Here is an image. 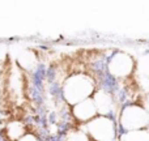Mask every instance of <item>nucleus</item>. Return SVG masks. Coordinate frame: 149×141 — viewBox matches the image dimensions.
<instances>
[{
	"label": "nucleus",
	"mask_w": 149,
	"mask_h": 141,
	"mask_svg": "<svg viewBox=\"0 0 149 141\" xmlns=\"http://www.w3.org/2000/svg\"><path fill=\"white\" fill-rule=\"evenodd\" d=\"M94 90V84L88 76L76 74L72 76L64 85V97L68 103L77 105L88 99Z\"/></svg>",
	"instance_id": "f257e3e1"
},
{
	"label": "nucleus",
	"mask_w": 149,
	"mask_h": 141,
	"mask_svg": "<svg viewBox=\"0 0 149 141\" xmlns=\"http://www.w3.org/2000/svg\"><path fill=\"white\" fill-rule=\"evenodd\" d=\"M149 126V114L144 107L130 103L123 107L119 118V127L124 132L147 129Z\"/></svg>",
	"instance_id": "f03ea898"
},
{
	"label": "nucleus",
	"mask_w": 149,
	"mask_h": 141,
	"mask_svg": "<svg viewBox=\"0 0 149 141\" xmlns=\"http://www.w3.org/2000/svg\"><path fill=\"white\" fill-rule=\"evenodd\" d=\"M90 137L95 141H114L116 137V126L107 116H98L86 124Z\"/></svg>",
	"instance_id": "7ed1b4c3"
},
{
	"label": "nucleus",
	"mask_w": 149,
	"mask_h": 141,
	"mask_svg": "<svg viewBox=\"0 0 149 141\" xmlns=\"http://www.w3.org/2000/svg\"><path fill=\"white\" fill-rule=\"evenodd\" d=\"M107 68L111 76L122 78V77H127L132 73L135 68V63L130 55L124 54V52H116L110 59Z\"/></svg>",
	"instance_id": "20e7f679"
},
{
	"label": "nucleus",
	"mask_w": 149,
	"mask_h": 141,
	"mask_svg": "<svg viewBox=\"0 0 149 141\" xmlns=\"http://www.w3.org/2000/svg\"><path fill=\"white\" fill-rule=\"evenodd\" d=\"M93 102L95 105L97 113H100L101 116H107L113 113L114 101L111 94L109 92H106V90H98L97 93H94Z\"/></svg>",
	"instance_id": "39448f33"
},
{
	"label": "nucleus",
	"mask_w": 149,
	"mask_h": 141,
	"mask_svg": "<svg viewBox=\"0 0 149 141\" xmlns=\"http://www.w3.org/2000/svg\"><path fill=\"white\" fill-rule=\"evenodd\" d=\"M73 115L81 122L94 119L95 115H97V108H95V105H94V102H93V99L88 98V99L74 105Z\"/></svg>",
	"instance_id": "423d86ee"
},
{
	"label": "nucleus",
	"mask_w": 149,
	"mask_h": 141,
	"mask_svg": "<svg viewBox=\"0 0 149 141\" xmlns=\"http://www.w3.org/2000/svg\"><path fill=\"white\" fill-rule=\"evenodd\" d=\"M120 141H149V131L137 129V131L124 132L120 135Z\"/></svg>",
	"instance_id": "0eeeda50"
},
{
	"label": "nucleus",
	"mask_w": 149,
	"mask_h": 141,
	"mask_svg": "<svg viewBox=\"0 0 149 141\" xmlns=\"http://www.w3.org/2000/svg\"><path fill=\"white\" fill-rule=\"evenodd\" d=\"M36 63H37L36 56H34V54L30 51H24L22 54L18 56V64L22 68H25V69L33 68L34 65H36Z\"/></svg>",
	"instance_id": "6e6552de"
},
{
	"label": "nucleus",
	"mask_w": 149,
	"mask_h": 141,
	"mask_svg": "<svg viewBox=\"0 0 149 141\" xmlns=\"http://www.w3.org/2000/svg\"><path fill=\"white\" fill-rule=\"evenodd\" d=\"M25 135V131H24V126L18 122H15V123H10L8 126V136L13 140H20L21 137Z\"/></svg>",
	"instance_id": "1a4fd4ad"
},
{
	"label": "nucleus",
	"mask_w": 149,
	"mask_h": 141,
	"mask_svg": "<svg viewBox=\"0 0 149 141\" xmlns=\"http://www.w3.org/2000/svg\"><path fill=\"white\" fill-rule=\"evenodd\" d=\"M65 141H90L88 135L80 131H72L68 135H65Z\"/></svg>",
	"instance_id": "9d476101"
},
{
	"label": "nucleus",
	"mask_w": 149,
	"mask_h": 141,
	"mask_svg": "<svg viewBox=\"0 0 149 141\" xmlns=\"http://www.w3.org/2000/svg\"><path fill=\"white\" fill-rule=\"evenodd\" d=\"M18 141H38V140H37L33 135H24Z\"/></svg>",
	"instance_id": "9b49d317"
},
{
	"label": "nucleus",
	"mask_w": 149,
	"mask_h": 141,
	"mask_svg": "<svg viewBox=\"0 0 149 141\" xmlns=\"http://www.w3.org/2000/svg\"><path fill=\"white\" fill-rule=\"evenodd\" d=\"M148 99H149V97H148Z\"/></svg>",
	"instance_id": "f8f14e48"
}]
</instances>
